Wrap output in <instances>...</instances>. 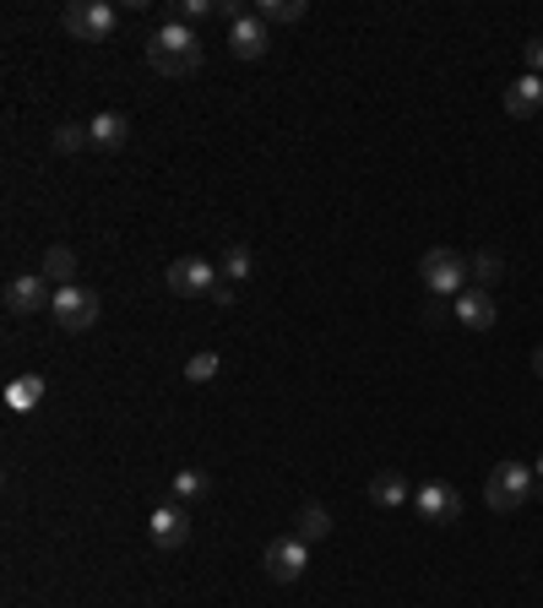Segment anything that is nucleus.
Returning <instances> with one entry per match:
<instances>
[{
    "label": "nucleus",
    "mask_w": 543,
    "mask_h": 608,
    "mask_svg": "<svg viewBox=\"0 0 543 608\" xmlns=\"http://www.w3.org/2000/svg\"><path fill=\"white\" fill-rule=\"evenodd\" d=\"M147 66L164 72V77H196V72H202V39H196V28L180 23V17H169L164 28H153V39H147Z\"/></svg>",
    "instance_id": "f257e3e1"
},
{
    "label": "nucleus",
    "mask_w": 543,
    "mask_h": 608,
    "mask_svg": "<svg viewBox=\"0 0 543 608\" xmlns=\"http://www.w3.org/2000/svg\"><path fill=\"white\" fill-rule=\"evenodd\" d=\"M467 272H473V261L462 250H445V245L424 250V261H418V277H424V288L435 299H456L467 288Z\"/></svg>",
    "instance_id": "f03ea898"
},
{
    "label": "nucleus",
    "mask_w": 543,
    "mask_h": 608,
    "mask_svg": "<svg viewBox=\"0 0 543 608\" xmlns=\"http://www.w3.org/2000/svg\"><path fill=\"white\" fill-rule=\"evenodd\" d=\"M527 500H532V467L500 462V467L483 478V505H489L494 516H510V510H521Z\"/></svg>",
    "instance_id": "7ed1b4c3"
},
{
    "label": "nucleus",
    "mask_w": 543,
    "mask_h": 608,
    "mask_svg": "<svg viewBox=\"0 0 543 608\" xmlns=\"http://www.w3.org/2000/svg\"><path fill=\"white\" fill-rule=\"evenodd\" d=\"M61 23H66L72 39H82V44H104V39L120 28V12L109 7V0H72Z\"/></svg>",
    "instance_id": "20e7f679"
},
{
    "label": "nucleus",
    "mask_w": 543,
    "mask_h": 608,
    "mask_svg": "<svg viewBox=\"0 0 543 608\" xmlns=\"http://www.w3.org/2000/svg\"><path fill=\"white\" fill-rule=\"evenodd\" d=\"M164 283H169L174 299H212V288H218L223 277H218V261H207V256H180V261H169Z\"/></svg>",
    "instance_id": "39448f33"
},
{
    "label": "nucleus",
    "mask_w": 543,
    "mask_h": 608,
    "mask_svg": "<svg viewBox=\"0 0 543 608\" xmlns=\"http://www.w3.org/2000/svg\"><path fill=\"white\" fill-rule=\"evenodd\" d=\"M99 305H104V299H99L93 288L72 283V288H61V294H55V310H50V315H55L66 332H88V326L99 321Z\"/></svg>",
    "instance_id": "423d86ee"
},
{
    "label": "nucleus",
    "mask_w": 543,
    "mask_h": 608,
    "mask_svg": "<svg viewBox=\"0 0 543 608\" xmlns=\"http://www.w3.org/2000/svg\"><path fill=\"white\" fill-rule=\"evenodd\" d=\"M261 565H267V575L272 581H299L305 575V565H310V543L305 538H272L267 543V554H261Z\"/></svg>",
    "instance_id": "0eeeda50"
},
{
    "label": "nucleus",
    "mask_w": 543,
    "mask_h": 608,
    "mask_svg": "<svg viewBox=\"0 0 543 608\" xmlns=\"http://www.w3.org/2000/svg\"><path fill=\"white\" fill-rule=\"evenodd\" d=\"M7 310H12V315H34V310H55V294H50V277H44V272H28V277H12V283H7Z\"/></svg>",
    "instance_id": "6e6552de"
},
{
    "label": "nucleus",
    "mask_w": 543,
    "mask_h": 608,
    "mask_svg": "<svg viewBox=\"0 0 543 608\" xmlns=\"http://www.w3.org/2000/svg\"><path fill=\"white\" fill-rule=\"evenodd\" d=\"M451 315H456L467 332H489V326L500 321V305H494L489 288H462V294L451 299Z\"/></svg>",
    "instance_id": "1a4fd4ad"
},
{
    "label": "nucleus",
    "mask_w": 543,
    "mask_h": 608,
    "mask_svg": "<svg viewBox=\"0 0 543 608\" xmlns=\"http://www.w3.org/2000/svg\"><path fill=\"white\" fill-rule=\"evenodd\" d=\"M413 505H418V516L435 521V527H445V521L462 516V494H456L451 483H424V489L413 494Z\"/></svg>",
    "instance_id": "9d476101"
},
{
    "label": "nucleus",
    "mask_w": 543,
    "mask_h": 608,
    "mask_svg": "<svg viewBox=\"0 0 543 608\" xmlns=\"http://www.w3.org/2000/svg\"><path fill=\"white\" fill-rule=\"evenodd\" d=\"M229 50H234L240 61H261V55L272 50V34H267V23H261L256 12H245V17L229 28Z\"/></svg>",
    "instance_id": "9b49d317"
},
{
    "label": "nucleus",
    "mask_w": 543,
    "mask_h": 608,
    "mask_svg": "<svg viewBox=\"0 0 543 608\" xmlns=\"http://www.w3.org/2000/svg\"><path fill=\"white\" fill-rule=\"evenodd\" d=\"M191 538V510L185 505H158L153 510V543L158 548H180Z\"/></svg>",
    "instance_id": "f8f14e48"
},
{
    "label": "nucleus",
    "mask_w": 543,
    "mask_h": 608,
    "mask_svg": "<svg viewBox=\"0 0 543 608\" xmlns=\"http://www.w3.org/2000/svg\"><path fill=\"white\" fill-rule=\"evenodd\" d=\"M538 109H543V77L527 72V77H516V82L505 88V115H510V120H532Z\"/></svg>",
    "instance_id": "ddd939ff"
},
{
    "label": "nucleus",
    "mask_w": 543,
    "mask_h": 608,
    "mask_svg": "<svg viewBox=\"0 0 543 608\" xmlns=\"http://www.w3.org/2000/svg\"><path fill=\"white\" fill-rule=\"evenodd\" d=\"M88 137H93V147L120 153V147H126V137H131V126H126V115L104 109V115H93V120H88Z\"/></svg>",
    "instance_id": "4468645a"
},
{
    "label": "nucleus",
    "mask_w": 543,
    "mask_h": 608,
    "mask_svg": "<svg viewBox=\"0 0 543 608\" xmlns=\"http://www.w3.org/2000/svg\"><path fill=\"white\" fill-rule=\"evenodd\" d=\"M370 500H375L380 510H397V505H408V478H402L397 467L375 473V478H370Z\"/></svg>",
    "instance_id": "2eb2a0df"
},
{
    "label": "nucleus",
    "mask_w": 543,
    "mask_h": 608,
    "mask_svg": "<svg viewBox=\"0 0 543 608\" xmlns=\"http://www.w3.org/2000/svg\"><path fill=\"white\" fill-rule=\"evenodd\" d=\"M39 272H44L50 283L72 288V283H77V250H72V245H50V250H44V267H39Z\"/></svg>",
    "instance_id": "dca6fc26"
},
{
    "label": "nucleus",
    "mask_w": 543,
    "mask_h": 608,
    "mask_svg": "<svg viewBox=\"0 0 543 608\" xmlns=\"http://www.w3.org/2000/svg\"><path fill=\"white\" fill-rule=\"evenodd\" d=\"M332 532V516H326V505H299V516H294V538H305V543H321Z\"/></svg>",
    "instance_id": "f3484780"
},
{
    "label": "nucleus",
    "mask_w": 543,
    "mask_h": 608,
    "mask_svg": "<svg viewBox=\"0 0 543 608\" xmlns=\"http://www.w3.org/2000/svg\"><path fill=\"white\" fill-rule=\"evenodd\" d=\"M44 402V380L39 375H17L12 386H7V408L12 413H28V408H39Z\"/></svg>",
    "instance_id": "a211bd4d"
},
{
    "label": "nucleus",
    "mask_w": 543,
    "mask_h": 608,
    "mask_svg": "<svg viewBox=\"0 0 543 608\" xmlns=\"http://www.w3.org/2000/svg\"><path fill=\"white\" fill-rule=\"evenodd\" d=\"M261 23H299L305 17V0H256L250 7Z\"/></svg>",
    "instance_id": "6ab92c4d"
},
{
    "label": "nucleus",
    "mask_w": 543,
    "mask_h": 608,
    "mask_svg": "<svg viewBox=\"0 0 543 608\" xmlns=\"http://www.w3.org/2000/svg\"><path fill=\"white\" fill-rule=\"evenodd\" d=\"M250 267H256V256H250L245 245H229V250L218 256V272H223L229 283H240V277H250Z\"/></svg>",
    "instance_id": "aec40b11"
},
{
    "label": "nucleus",
    "mask_w": 543,
    "mask_h": 608,
    "mask_svg": "<svg viewBox=\"0 0 543 608\" xmlns=\"http://www.w3.org/2000/svg\"><path fill=\"white\" fill-rule=\"evenodd\" d=\"M473 277H478V288L500 283V277H505V256H500V250H478V256H473Z\"/></svg>",
    "instance_id": "412c9836"
},
{
    "label": "nucleus",
    "mask_w": 543,
    "mask_h": 608,
    "mask_svg": "<svg viewBox=\"0 0 543 608\" xmlns=\"http://www.w3.org/2000/svg\"><path fill=\"white\" fill-rule=\"evenodd\" d=\"M207 489H212V478H207L202 467H180V473H174V494H180V500H202Z\"/></svg>",
    "instance_id": "4be33fe9"
},
{
    "label": "nucleus",
    "mask_w": 543,
    "mask_h": 608,
    "mask_svg": "<svg viewBox=\"0 0 543 608\" xmlns=\"http://www.w3.org/2000/svg\"><path fill=\"white\" fill-rule=\"evenodd\" d=\"M82 147H93L88 126H61V131H55V153H82Z\"/></svg>",
    "instance_id": "5701e85b"
},
{
    "label": "nucleus",
    "mask_w": 543,
    "mask_h": 608,
    "mask_svg": "<svg viewBox=\"0 0 543 608\" xmlns=\"http://www.w3.org/2000/svg\"><path fill=\"white\" fill-rule=\"evenodd\" d=\"M185 380H191V386H207V380H218V353H196V359L185 364Z\"/></svg>",
    "instance_id": "b1692460"
},
{
    "label": "nucleus",
    "mask_w": 543,
    "mask_h": 608,
    "mask_svg": "<svg viewBox=\"0 0 543 608\" xmlns=\"http://www.w3.org/2000/svg\"><path fill=\"white\" fill-rule=\"evenodd\" d=\"M223 7V0H185V7H180V23H202V17H212Z\"/></svg>",
    "instance_id": "393cba45"
},
{
    "label": "nucleus",
    "mask_w": 543,
    "mask_h": 608,
    "mask_svg": "<svg viewBox=\"0 0 543 608\" xmlns=\"http://www.w3.org/2000/svg\"><path fill=\"white\" fill-rule=\"evenodd\" d=\"M527 66H532V77H543V34L527 39Z\"/></svg>",
    "instance_id": "a878e982"
},
{
    "label": "nucleus",
    "mask_w": 543,
    "mask_h": 608,
    "mask_svg": "<svg viewBox=\"0 0 543 608\" xmlns=\"http://www.w3.org/2000/svg\"><path fill=\"white\" fill-rule=\"evenodd\" d=\"M212 305H218V310H234V283H218V288H212Z\"/></svg>",
    "instance_id": "bb28decb"
},
{
    "label": "nucleus",
    "mask_w": 543,
    "mask_h": 608,
    "mask_svg": "<svg viewBox=\"0 0 543 608\" xmlns=\"http://www.w3.org/2000/svg\"><path fill=\"white\" fill-rule=\"evenodd\" d=\"M424 321L435 326V321H445V299H435V305H424Z\"/></svg>",
    "instance_id": "cd10ccee"
},
{
    "label": "nucleus",
    "mask_w": 543,
    "mask_h": 608,
    "mask_svg": "<svg viewBox=\"0 0 543 608\" xmlns=\"http://www.w3.org/2000/svg\"><path fill=\"white\" fill-rule=\"evenodd\" d=\"M532 494L543 500V456H538V467H532Z\"/></svg>",
    "instance_id": "c85d7f7f"
},
{
    "label": "nucleus",
    "mask_w": 543,
    "mask_h": 608,
    "mask_svg": "<svg viewBox=\"0 0 543 608\" xmlns=\"http://www.w3.org/2000/svg\"><path fill=\"white\" fill-rule=\"evenodd\" d=\"M532 370H538V380H543V348H532Z\"/></svg>",
    "instance_id": "c756f323"
}]
</instances>
